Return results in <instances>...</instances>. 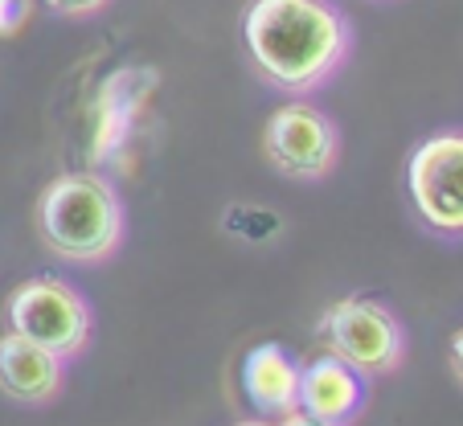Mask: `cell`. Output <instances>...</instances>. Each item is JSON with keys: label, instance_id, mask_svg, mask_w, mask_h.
<instances>
[{"label": "cell", "instance_id": "1", "mask_svg": "<svg viewBox=\"0 0 463 426\" xmlns=\"http://www.w3.org/2000/svg\"><path fill=\"white\" fill-rule=\"evenodd\" d=\"M242 45L254 74L288 99L333 82L353 53V25L333 0H250Z\"/></svg>", "mask_w": 463, "mask_h": 426}, {"label": "cell", "instance_id": "2", "mask_svg": "<svg viewBox=\"0 0 463 426\" xmlns=\"http://www.w3.org/2000/svg\"><path fill=\"white\" fill-rule=\"evenodd\" d=\"M37 238L61 262L99 267L115 259L128 238V209L107 176L61 173L37 197Z\"/></svg>", "mask_w": 463, "mask_h": 426}, {"label": "cell", "instance_id": "3", "mask_svg": "<svg viewBox=\"0 0 463 426\" xmlns=\"http://www.w3.org/2000/svg\"><path fill=\"white\" fill-rule=\"evenodd\" d=\"M316 345L369 382L398 374L406 361V328L398 312L369 296H345L333 308H324L316 324Z\"/></svg>", "mask_w": 463, "mask_h": 426}, {"label": "cell", "instance_id": "4", "mask_svg": "<svg viewBox=\"0 0 463 426\" xmlns=\"http://www.w3.org/2000/svg\"><path fill=\"white\" fill-rule=\"evenodd\" d=\"M5 320H9V332L50 348L61 361L82 357L90 348V336H95L90 304L82 299V291H74L58 275H37L17 283L9 304H5Z\"/></svg>", "mask_w": 463, "mask_h": 426}, {"label": "cell", "instance_id": "5", "mask_svg": "<svg viewBox=\"0 0 463 426\" xmlns=\"http://www.w3.org/2000/svg\"><path fill=\"white\" fill-rule=\"evenodd\" d=\"M262 156L288 181H328L341 165V128L307 99L275 107L262 128Z\"/></svg>", "mask_w": 463, "mask_h": 426}, {"label": "cell", "instance_id": "6", "mask_svg": "<svg viewBox=\"0 0 463 426\" xmlns=\"http://www.w3.org/2000/svg\"><path fill=\"white\" fill-rule=\"evenodd\" d=\"M406 193L419 222L439 238H463V131H435L406 160Z\"/></svg>", "mask_w": 463, "mask_h": 426}, {"label": "cell", "instance_id": "7", "mask_svg": "<svg viewBox=\"0 0 463 426\" xmlns=\"http://www.w3.org/2000/svg\"><path fill=\"white\" fill-rule=\"evenodd\" d=\"M369 406V377L353 365L328 357H312L299 374V414L316 418L324 426H353Z\"/></svg>", "mask_w": 463, "mask_h": 426}, {"label": "cell", "instance_id": "8", "mask_svg": "<svg viewBox=\"0 0 463 426\" xmlns=\"http://www.w3.org/2000/svg\"><path fill=\"white\" fill-rule=\"evenodd\" d=\"M66 385V361L33 340L5 332L0 336V393L17 406H50Z\"/></svg>", "mask_w": 463, "mask_h": 426}, {"label": "cell", "instance_id": "9", "mask_svg": "<svg viewBox=\"0 0 463 426\" xmlns=\"http://www.w3.org/2000/svg\"><path fill=\"white\" fill-rule=\"evenodd\" d=\"M299 365L283 345H254L242 357V393L259 418H279L299 410Z\"/></svg>", "mask_w": 463, "mask_h": 426}, {"label": "cell", "instance_id": "10", "mask_svg": "<svg viewBox=\"0 0 463 426\" xmlns=\"http://www.w3.org/2000/svg\"><path fill=\"white\" fill-rule=\"evenodd\" d=\"M107 5H111V0H45V9L66 21H90V17H99Z\"/></svg>", "mask_w": 463, "mask_h": 426}, {"label": "cell", "instance_id": "11", "mask_svg": "<svg viewBox=\"0 0 463 426\" xmlns=\"http://www.w3.org/2000/svg\"><path fill=\"white\" fill-rule=\"evenodd\" d=\"M447 365H451L455 382L463 385V328L451 332V345H447Z\"/></svg>", "mask_w": 463, "mask_h": 426}, {"label": "cell", "instance_id": "12", "mask_svg": "<svg viewBox=\"0 0 463 426\" xmlns=\"http://www.w3.org/2000/svg\"><path fill=\"white\" fill-rule=\"evenodd\" d=\"M275 426H324V422H316V418H307V414H299V410H296V414L279 418V422H275Z\"/></svg>", "mask_w": 463, "mask_h": 426}, {"label": "cell", "instance_id": "13", "mask_svg": "<svg viewBox=\"0 0 463 426\" xmlns=\"http://www.w3.org/2000/svg\"><path fill=\"white\" fill-rule=\"evenodd\" d=\"M234 426H275L271 418H242V422H234Z\"/></svg>", "mask_w": 463, "mask_h": 426}]
</instances>
